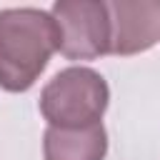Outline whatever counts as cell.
I'll return each mask as SVG.
<instances>
[{"instance_id":"obj_4","label":"cell","mask_w":160,"mask_h":160,"mask_svg":"<svg viewBox=\"0 0 160 160\" xmlns=\"http://www.w3.org/2000/svg\"><path fill=\"white\" fill-rule=\"evenodd\" d=\"M112 55H138L160 42V0H110Z\"/></svg>"},{"instance_id":"obj_1","label":"cell","mask_w":160,"mask_h":160,"mask_svg":"<svg viewBox=\"0 0 160 160\" xmlns=\"http://www.w3.org/2000/svg\"><path fill=\"white\" fill-rule=\"evenodd\" d=\"M60 45V30L40 8L0 10V88L25 92L48 68Z\"/></svg>"},{"instance_id":"obj_5","label":"cell","mask_w":160,"mask_h":160,"mask_svg":"<svg viewBox=\"0 0 160 160\" xmlns=\"http://www.w3.org/2000/svg\"><path fill=\"white\" fill-rule=\"evenodd\" d=\"M45 160H105L108 132L102 122L90 128H48L42 135Z\"/></svg>"},{"instance_id":"obj_3","label":"cell","mask_w":160,"mask_h":160,"mask_svg":"<svg viewBox=\"0 0 160 160\" xmlns=\"http://www.w3.org/2000/svg\"><path fill=\"white\" fill-rule=\"evenodd\" d=\"M50 15L60 30L58 52L68 60H95L110 52L112 25L102 0H55Z\"/></svg>"},{"instance_id":"obj_2","label":"cell","mask_w":160,"mask_h":160,"mask_svg":"<svg viewBox=\"0 0 160 160\" xmlns=\"http://www.w3.org/2000/svg\"><path fill=\"white\" fill-rule=\"evenodd\" d=\"M110 88L105 78L82 65H72L52 75L40 92V112L48 128H90L98 125L108 110Z\"/></svg>"}]
</instances>
